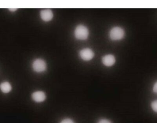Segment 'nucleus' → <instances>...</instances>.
<instances>
[{"mask_svg":"<svg viewBox=\"0 0 157 123\" xmlns=\"http://www.w3.org/2000/svg\"><path fill=\"white\" fill-rule=\"evenodd\" d=\"M115 62V58L113 55L111 54L106 55L102 58V63L107 66H111L113 65Z\"/></svg>","mask_w":157,"mask_h":123,"instance_id":"obj_7","label":"nucleus"},{"mask_svg":"<svg viewBox=\"0 0 157 123\" xmlns=\"http://www.w3.org/2000/svg\"><path fill=\"white\" fill-rule=\"evenodd\" d=\"M98 123H112V122L108 119H101L98 121Z\"/></svg>","mask_w":157,"mask_h":123,"instance_id":"obj_11","label":"nucleus"},{"mask_svg":"<svg viewBox=\"0 0 157 123\" xmlns=\"http://www.w3.org/2000/svg\"><path fill=\"white\" fill-rule=\"evenodd\" d=\"M153 90L155 93H157V82L155 83L154 85V87H153Z\"/></svg>","mask_w":157,"mask_h":123,"instance_id":"obj_12","label":"nucleus"},{"mask_svg":"<svg viewBox=\"0 0 157 123\" xmlns=\"http://www.w3.org/2000/svg\"><path fill=\"white\" fill-rule=\"evenodd\" d=\"M124 30L121 28L114 27L110 32V37L113 40H119L124 37Z\"/></svg>","mask_w":157,"mask_h":123,"instance_id":"obj_2","label":"nucleus"},{"mask_svg":"<svg viewBox=\"0 0 157 123\" xmlns=\"http://www.w3.org/2000/svg\"><path fill=\"white\" fill-rule=\"evenodd\" d=\"M32 98L33 100L37 102H44L46 98L45 93L42 91H37L32 94Z\"/></svg>","mask_w":157,"mask_h":123,"instance_id":"obj_5","label":"nucleus"},{"mask_svg":"<svg viewBox=\"0 0 157 123\" xmlns=\"http://www.w3.org/2000/svg\"><path fill=\"white\" fill-rule=\"evenodd\" d=\"M75 35L78 39H86L89 35L88 29L85 26L79 25L75 29Z\"/></svg>","mask_w":157,"mask_h":123,"instance_id":"obj_1","label":"nucleus"},{"mask_svg":"<svg viewBox=\"0 0 157 123\" xmlns=\"http://www.w3.org/2000/svg\"><path fill=\"white\" fill-rule=\"evenodd\" d=\"M79 55L84 60L89 61L94 57V52L90 49H84L80 52Z\"/></svg>","mask_w":157,"mask_h":123,"instance_id":"obj_4","label":"nucleus"},{"mask_svg":"<svg viewBox=\"0 0 157 123\" xmlns=\"http://www.w3.org/2000/svg\"><path fill=\"white\" fill-rule=\"evenodd\" d=\"M0 89L3 93H7L12 90V86L9 82H3L0 85Z\"/></svg>","mask_w":157,"mask_h":123,"instance_id":"obj_8","label":"nucleus"},{"mask_svg":"<svg viewBox=\"0 0 157 123\" xmlns=\"http://www.w3.org/2000/svg\"><path fill=\"white\" fill-rule=\"evenodd\" d=\"M40 16L44 21H50L53 17V13L50 9H45L40 12Z\"/></svg>","mask_w":157,"mask_h":123,"instance_id":"obj_6","label":"nucleus"},{"mask_svg":"<svg viewBox=\"0 0 157 123\" xmlns=\"http://www.w3.org/2000/svg\"><path fill=\"white\" fill-rule=\"evenodd\" d=\"M33 68L36 72H42L45 71L47 68L46 63L43 60L37 59L33 62Z\"/></svg>","mask_w":157,"mask_h":123,"instance_id":"obj_3","label":"nucleus"},{"mask_svg":"<svg viewBox=\"0 0 157 123\" xmlns=\"http://www.w3.org/2000/svg\"><path fill=\"white\" fill-rule=\"evenodd\" d=\"M60 123H75L74 121L73 120L70 118H66V119H63Z\"/></svg>","mask_w":157,"mask_h":123,"instance_id":"obj_10","label":"nucleus"},{"mask_svg":"<svg viewBox=\"0 0 157 123\" xmlns=\"http://www.w3.org/2000/svg\"><path fill=\"white\" fill-rule=\"evenodd\" d=\"M151 107L153 110L157 113V100L154 101L152 102Z\"/></svg>","mask_w":157,"mask_h":123,"instance_id":"obj_9","label":"nucleus"}]
</instances>
